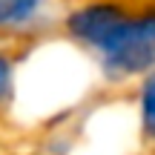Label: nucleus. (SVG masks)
Instances as JSON below:
<instances>
[{
  "label": "nucleus",
  "mask_w": 155,
  "mask_h": 155,
  "mask_svg": "<svg viewBox=\"0 0 155 155\" xmlns=\"http://www.w3.org/2000/svg\"><path fill=\"white\" fill-rule=\"evenodd\" d=\"M20 95V52L0 43V115L17 104Z\"/></svg>",
  "instance_id": "5"
},
{
  "label": "nucleus",
  "mask_w": 155,
  "mask_h": 155,
  "mask_svg": "<svg viewBox=\"0 0 155 155\" xmlns=\"http://www.w3.org/2000/svg\"><path fill=\"white\" fill-rule=\"evenodd\" d=\"M129 3L132 0H69L58 26V38L89 61L121 23Z\"/></svg>",
  "instance_id": "2"
},
{
  "label": "nucleus",
  "mask_w": 155,
  "mask_h": 155,
  "mask_svg": "<svg viewBox=\"0 0 155 155\" xmlns=\"http://www.w3.org/2000/svg\"><path fill=\"white\" fill-rule=\"evenodd\" d=\"M95 78L109 89H132L155 72V0H132L106 43L89 58Z\"/></svg>",
  "instance_id": "1"
},
{
  "label": "nucleus",
  "mask_w": 155,
  "mask_h": 155,
  "mask_svg": "<svg viewBox=\"0 0 155 155\" xmlns=\"http://www.w3.org/2000/svg\"><path fill=\"white\" fill-rule=\"evenodd\" d=\"M69 0H0V43L17 52L58 38L63 9Z\"/></svg>",
  "instance_id": "3"
},
{
  "label": "nucleus",
  "mask_w": 155,
  "mask_h": 155,
  "mask_svg": "<svg viewBox=\"0 0 155 155\" xmlns=\"http://www.w3.org/2000/svg\"><path fill=\"white\" fill-rule=\"evenodd\" d=\"M129 106H132V124L138 141L155 150V72L141 78L129 89Z\"/></svg>",
  "instance_id": "4"
}]
</instances>
